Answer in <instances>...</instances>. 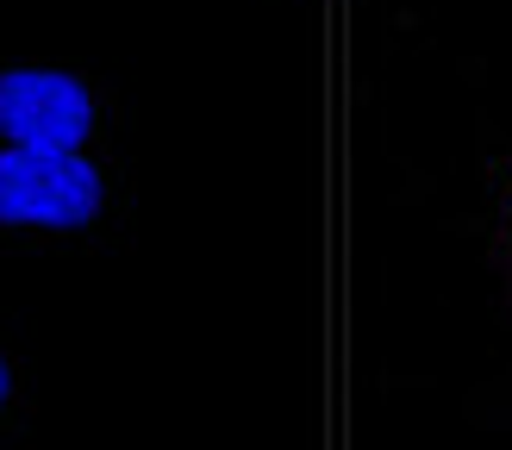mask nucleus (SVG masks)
Here are the masks:
<instances>
[{
	"label": "nucleus",
	"mask_w": 512,
	"mask_h": 450,
	"mask_svg": "<svg viewBox=\"0 0 512 450\" xmlns=\"http://www.w3.org/2000/svg\"><path fill=\"white\" fill-rule=\"evenodd\" d=\"M100 213V169L75 150H0V225H88Z\"/></svg>",
	"instance_id": "nucleus-1"
},
{
	"label": "nucleus",
	"mask_w": 512,
	"mask_h": 450,
	"mask_svg": "<svg viewBox=\"0 0 512 450\" xmlns=\"http://www.w3.org/2000/svg\"><path fill=\"white\" fill-rule=\"evenodd\" d=\"M94 125V100L75 75L7 69L0 75V132L25 150H75Z\"/></svg>",
	"instance_id": "nucleus-2"
},
{
	"label": "nucleus",
	"mask_w": 512,
	"mask_h": 450,
	"mask_svg": "<svg viewBox=\"0 0 512 450\" xmlns=\"http://www.w3.org/2000/svg\"><path fill=\"white\" fill-rule=\"evenodd\" d=\"M7 388H13V375H7V363H0V400H7Z\"/></svg>",
	"instance_id": "nucleus-3"
}]
</instances>
